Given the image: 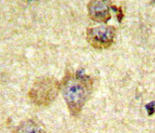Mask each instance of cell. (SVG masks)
Masks as SVG:
<instances>
[{
	"mask_svg": "<svg viewBox=\"0 0 155 133\" xmlns=\"http://www.w3.org/2000/svg\"><path fill=\"white\" fill-rule=\"evenodd\" d=\"M147 110L149 111V115L155 113V103H150L147 105Z\"/></svg>",
	"mask_w": 155,
	"mask_h": 133,
	"instance_id": "52a82bcc",
	"label": "cell"
},
{
	"mask_svg": "<svg viewBox=\"0 0 155 133\" xmlns=\"http://www.w3.org/2000/svg\"><path fill=\"white\" fill-rule=\"evenodd\" d=\"M60 90V83L53 77H41L38 79L29 91V98L33 103L47 106L56 99Z\"/></svg>",
	"mask_w": 155,
	"mask_h": 133,
	"instance_id": "7a4b0ae2",
	"label": "cell"
},
{
	"mask_svg": "<svg viewBox=\"0 0 155 133\" xmlns=\"http://www.w3.org/2000/svg\"><path fill=\"white\" fill-rule=\"evenodd\" d=\"M151 3H155V0H152V1H151Z\"/></svg>",
	"mask_w": 155,
	"mask_h": 133,
	"instance_id": "ba28073f",
	"label": "cell"
},
{
	"mask_svg": "<svg viewBox=\"0 0 155 133\" xmlns=\"http://www.w3.org/2000/svg\"><path fill=\"white\" fill-rule=\"evenodd\" d=\"M60 90L70 114L78 116L93 91V80L81 72L68 73L60 83Z\"/></svg>",
	"mask_w": 155,
	"mask_h": 133,
	"instance_id": "6da1fadb",
	"label": "cell"
},
{
	"mask_svg": "<svg viewBox=\"0 0 155 133\" xmlns=\"http://www.w3.org/2000/svg\"><path fill=\"white\" fill-rule=\"evenodd\" d=\"M28 1H30V0H28Z\"/></svg>",
	"mask_w": 155,
	"mask_h": 133,
	"instance_id": "9c48e42d",
	"label": "cell"
},
{
	"mask_svg": "<svg viewBox=\"0 0 155 133\" xmlns=\"http://www.w3.org/2000/svg\"><path fill=\"white\" fill-rule=\"evenodd\" d=\"M112 9L116 10L117 11V18H118V21H119V23H120L121 20H123L124 18V13H123V8H117L116 6H112L111 7Z\"/></svg>",
	"mask_w": 155,
	"mask_h": 133,
	"instance_id": "8992f818",
	"label": "cell"
},
{
	"mask_svg": "<svg viewBox=\"0 0 155 133\" xmlns=\"http://www.w3.org/2000/svg\"><path fill=\"white\" fill-rule=\"evenodd\" d=\"M110 0H91L88 4V14L91 20L96 23H107L111 18Z\"/></svg>",
	"mask_w": 155,
	"mask_h": 133,
	"instance_id": "277c9868",
	"label": "cell"
},
{
	"mask_svg": "<svg viewBox=\"0 0 155 133\" xmlns=\"http://www.w3.org/2000/svg\"><path fill=\"white\" fill-rule=\"evenodd\" d=\"M14 133H46V129L40 121L30 118L21 122Z\"/></svg>",
	"mask_w": 155,
	"mask_h": 133,
	"instance_id": "5b68a950",
	"label": "cell"
},
{
	"mask_svg": "<svg viewBox=\"0 0 155 133\" xmlns=\"http://www.w3.org/2000/svg\"><path fill=\"white\" fill-rule=\"evenodd\" d=\"M115 34V28L109 25L90 27L86 33L88 42L97 49H107L111 46L114 42Z\"/></svg>",
	"mask_w": 155,
	"mask_h": 133,
	"instance_id": "3957f363",
	"label": "cell"
}]
</instances>
